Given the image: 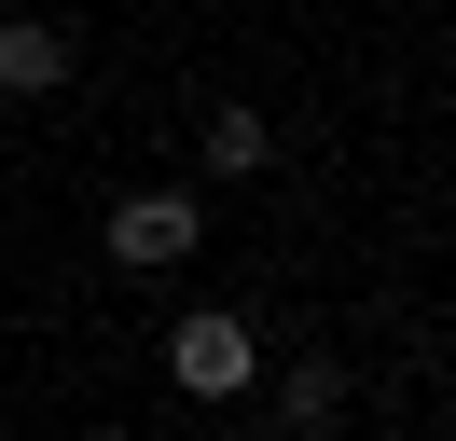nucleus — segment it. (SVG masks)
<instances>
[{
    "instance_id": "f257e3e1",
    "label": "nucleus",
    "mask_w": 456,
    "mask_h": 441,
    "mask_svg": "<svg viewBox=\"0 0 456 441\" xmlns=\"http://www.w3.org/2000/svg\"><path fill=\"white\" fill-rule=\"evenodd\" d=\"M167 373H180V400H235V386L263 373V331L222 317V303H194V317L167 331Z\"/></svg>"
},
{
    "instance_id": "f03ea898",
    "label": "nucleus",
    "mask_w": 456,
    "mask_h": 441,
    "mask_svg": "<svg viewBox=\"0 0 456 441\" xmlns=\"http://www.w3.org/2000/svg\"><path fill=\"white\" fill-rule=\"evenodd\" d=\"M97 248H111L125 276H180V262L208 248V207H194V193H125V207H111V235H97Z\"/></svg>"
},
{
    "instance_id": "7ed1b4c3",
    "label": "nucleus",
    "mask_w": 456,
    "mask_h": 441,
    "mask_svg": "<svg viewBox=\"0 0 456 441\" xmlns=\"http://www.w3.org/2000/svg\"><path fill=\"white\" fill-rule=\"evenodd\" d=\"M69 83V28L56 14H0V97H56Z\"/></svg>"
},
{
    "instance_id": "20e7f679",
    "label": "nucleus",
    "mask_w": 456,
    "mask_h": 441,
    "mask_svg": "<svg viewBox=\"0 0 456 441\" xmlns=\"http://www.w3.org/2000/svg\"><path fill=\"white\" fill-rule=\"evenodd\" d=\"M208 180H263V152H277V124H263V110H208Z\"/></svg>"
},
{
    "instance_id": "39448f33",
    "label": "nucleus",
    "mask_w": 456,
    "mask_h": 441,
    "mask_svg": "<svg viewBox=\"0 0 456 441\" xmlns=\"http://www.w3.org/2000/svg\"><path fill=\"white\" fill-rule=\"evenodd\" d=\"M277 413H290V428H332V413H346V373H332V358H290V373H277Z\"/></svg>"
}]
</instances>
